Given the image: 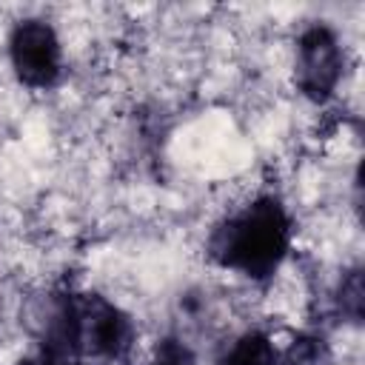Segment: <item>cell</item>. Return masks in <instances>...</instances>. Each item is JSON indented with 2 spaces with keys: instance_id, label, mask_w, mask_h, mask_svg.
Segmentation results:
<instances>
[{
  "instance_id": "1",
  "label": "cell",
  "mask_w": 365,
  "mask_h": 365,
  "mask_svg": "<svg viewBox=\"0 0 365 365\" xmlns=\"http://www.w3.org/2000/svg\"><path fill=\"white\" fill-rule=\"evenodd\" d=\"M291 237L294 222L282 200L262 194L211 228L205 254L220 268L237 271L254 282H268L285 262Z\"/></svg>"
},
{
  "instance_id": "2",
  "label": "cell",
  "mask_w": 365,
  "mask_h": 365,
  "mask_svg": "<svg viewBox=\"0 0 365 365\" xmlns=\"http://www.w3.org/2000/svg\"><path fill=\"white\" fill-rule=\"evenodd\" d=\"M43 336L57 339L91 362H125L137 328L134 319L97 291H60L46 319Z\"/></svg>"
},
{
  "instance_id": "3",
  "label": "cell",
  "mask_w": 365,
  "mask_h": 365,
  "mask_svg": "<svg viewBox=\"0 0 365 365\" xmlns=\"http://www.w3.org/2000/svg\"><path fill=\"white\" fill-rule=\"evenodd\" d=\"M9 60L23 86L54 88L63 77V46L54 26L40 17L20 20L9 34Z\"/></svg>"
},
{
  "instance_id": "4",
  "label": "cell",
  "mask_w": 365,
  "mask_h": 365,
  "mask_svg": "<svg viewBox=\"0 0 365 365\" xmlns=\"http://www.w3.org/2000/svg\"><path fill=\"white\" fill-rule=\"evenodd\" d=\"M342 46L331 26L314 23L297 40V88L311 103L334 97L342 80Z\"/></svg>"
},
{
  "instance_id": "5",
  "label": "cell",
  "mask_w": 365,
  "mask_h": 365,
  "mask_svg": "<svg viewBox=\"0 0 365 365\" xmlns=\"http://www.w3.org/2000/svg\"><path fill=\"white\" fill-rule=\"evenodd\" d=\"M220 365H279V348L265 331H245L234 339Z\"/></svg>"
},
{
  "instance_id": "6",
  "label": "cell",
  "mask_w": 365,
  "mask_h": 365,
  "mask_svg": "<svg viewBox=\"0 0 365 365\" xmlns=\"http://www.w3.org/2000/svg\"><path fill=\"white\" fill-rule=\"evenodd\" d=\"M279 365H331V348L319 334H297L279 351Z\"/></svg>"
},
{
  "instance_id": "7",
  "label": "cell",
  "mask_w": 365,
  "mask_h": 365,
  "mask_svg": "<svg viewBox=\"0 0 365 365\" xmlns=\"http://www.w3.org/2000/svg\"><path fill=\"white\" fill-rule=\"evenodd\" d=\"M336 305L342 311V317H348L354 325L362 322L365 314V285H362V268H351L336 291Z\"/></svg>"
},
{
  "instance_id": "8",
  "label": "cell",
  "mask_w": 365,
  "mask_h": 365,
  "mask_svg": "<svg viewBox=\"0 0 365 365\" xmlns=\"http://www.w3.org/2000/svg\"><path fill=\"white\" fill-rule=\"evenodd\" d=\"M17 365H88V362L77 351H71L68 345L48 339V336H40L37 348L31 354H26Z\"/></svg>"
},
{
  "instance_id": "9",
  "label": "cell",
  "mask_w": 365,
  "mask_h": 365,
  "mask_svg": "<svg viewBox=\"0 0 365 365\" xmlns=\"http://www.w3.org/2000/svg\"><path fill=\"white\" fill-rule=\"evenodd\" d=\"M148 365H197V354L180 336H163L154 345Z\"/></svg>"
}]
</instances>
